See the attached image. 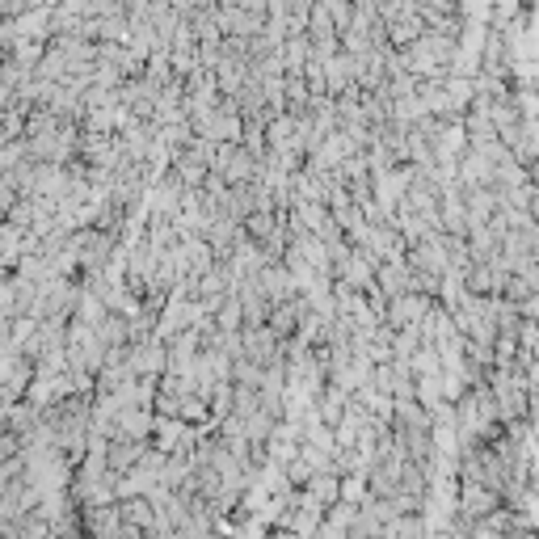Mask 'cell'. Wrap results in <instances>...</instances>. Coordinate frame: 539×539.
Returning <instances> with one entry per match:
<instances>
[{
	"label": "cell",
	"mask_w": 539,
	"mask_h": 539,
	"mask_svg": "<svg viewBox=\"0 0 539 539\" xmlns=\"http://www.w3.org/2000/svg\"><path fill=\"white\" fill-rule=\"evenodd\" d=\"M13 531H17V539H47V535H51V527H47V518H38L34 510H30V514L22 518V523H17V527H13Z\"/></svg>",
	"instance_id": "21"
},
{
	"label": "cell",
	"mask_w": 539,
	"mask_h": 539,
	"mask_svg": "<svg viewBox=\"0 0 539 539\" xmlns=\"http://www.w3.org/2000/svg\"><path fill=\"white\" fill-rule=\"evenodd\" d=\"M375 270H379V262H375L371 253L350 249L346 266L337 270V283H342L346 291H354V295H371V291H375Z\"/></svg>",
	"instance_id": "4"
},
{
	"label": "cell",
	"mask_w": 539,
	"mask_h": 539,
	"mask_svg": "<svg viewBox=\"0 0 539 539\" xmlns=\"http://www.w3.org/2000/svg\"><path fill=\"white\" fill-rule=\"evenodd\" d=\"M34 426H38V409H34V405L17 401V405H9V409H5V434H13V438H26Z\"/></svg>",
	"instance_id": "17"
},
{
	"label": "cell",
	"mask_w": 539,
	"mask_h": 539,
	"mask_svg": "<svg viewBox=\"0 0 539 539\" xmlns=\"http://www.w3.org/2000/svg\"><path fill=\"white\" fill-rule=\"evenodd\" d=\"M253 283H257V291L266 295V304L274 308V304H291V299L299 295V287H295V278L283 270V262H274V266H262L253 274Z\"/></svg>",
	"instance_id": "6"
},
{
	"label": "cell",
	"mask_w": 539,
	"mask_h": 539,
	"mask_svg": "<svg viewBox=\"0 0 539 539\" xmlns=\"http://www.w3.org/2000/svg\"><path fill=\"white\" fill-rule=\"evenodd\" d=\"M430 312V299H422V295H396V299H388L384 304V329L388 333H401V329H413L422 316Z\"/></svg>",
	"instance_id": "5"
},
{
	"label": "cell",
	"mask_w": 539,
	"mask_h": 539,
	"mask_svg": "<svg viewBox=\"0 0 539 539\" xmlns=\"http://www.w3.org/2000/svg\"><path fill=\"white\" fill-rule=\"evenodd\" d=\"M22 472H26V464H22V455H13V459H5V464H0V493H5L9 485H17V481H22Z\"/></svg>",
	"instance_id": "22"
},
{
	"label": "cell",
	"mask_w": 539,
	"mask_h": 539,
	"mask_svg": "<svg viewBox=\"0 0 539 539\" xmlns=\"http://www.w3.org/2000/svg\"><path fill=\"white\" fill-rule=\"evenodd\" d=\"M211 173L224 177V186H249V182H257V156H249L241 144H215Z\"/></svg>",
	"instance_id": "1"
},
{
	"label": "cell",
	"mask_w": 539,
	"mask_h": 539,
	"mask_svg": "<svg viewBox=\"0 0 539 539\" xmlns=\"http://www.w3.org/2000/svg\"><path fill=\"white\" fill-rule=\"evenodd\" d=\"M30 384H34V363L17 358V363L9 367V375H5V384H0V405H17L26 396Z\"/></svg>",
	"instance_id": "14"
},
{
	"label": "cell",
	"mask_w": 539,
	"mask_h": 539,
	"mask_svg": "<svg viewBox=\"0 0 539 539\" xmlns=\"http://www.w3.org/2000/svg\"><path fill=\"white\" fill-rule=\"evenodd\" d=\"M337 481H342V476H337V468H333V472H312L308 485H304V493H308L321 510H329V506H337Z\"/></svg>",
	"instance_id": "16"
},
{
	"label": "cell",
	"mask_w": 539,
	"mask_h": 539,
	"mask_svg": "<svg viewBox=\"0 0 539 539\" xmlns=\"http://www.w3.org/2000/svg\"><path fill=\"white\" fill-rule=\"evenodd\" d=\"M502 510V497H497L493 489H485V485H468V481H459V489H455V514L464 518L468 527H476V523H485L489 514H497Z\"/></svg>",
	"instance_id": "3"
},
{
	"label": "cell",
	"mask_w": 539,
	"mask_h": 539,
	"mask_svg": "<svg viewBox=\"0 0 539 539\" xmlns=\"http://www.w3.org/2000/svg\"><path fill=\"white\" fill-rule=\"evenodd\" d=\"M405 291H409V283H405V257L375 270V295L384 299V304H388V299H396V295H405Z\"/></svg>",
	"instance_id": "15"
},
{
	"label": "cell",
	"mask_w": 539,
	"mask_h": 539,
	"mask_svg": "<svg viewBox=\"0 0 539 539\" xmlns=\"http://www.w3.org/2000/svg\"><path fill=\"white\" fill-rule=\"evenodd\" d=\"M152 422H156V417H152V409H123V413H118L114 417V422H110V434H106V443H110V438H127V443H148V438H152Z\"/></svg>",
	"instance_id": "8"
},
{
	"label": "cell",
	"mask_w": 539,
	"mask_h": 539,
	"mask_svg": "<svg viewBox=\"0 0 539 539\" xmlns=\"http://www.w3.org/2000/svg\"><path fill=\"white\" fill-rule=\"evenodd\" d=\"M13 203H17V194L5 186V182H0V224H5V219H9V211H13Z\"/></svg>",
	"instance_id": "23"
},
{
	"label": "cell",
	"mask_w": 539,
	"mask_h": 539,
	"mask_svg": "<svg viewBox=\"0 0 539 539\" xmlns=\"http://www.w3.org/2000/svg\"><path fill=\"white\" fill-rule=\"evenodd\" d=\"M76 299H81V283H76V278H51V283L38 287L34 321H51V316H64V321H72Z\"/></svg>",
	"instance_id": "2"
},
{
	"label": "cell",
	"mask_w": 539,
	"mask_h": 539,
	"mask_svg": "<svg viewBox=\"0 0 539 539\" xmlns=\"http://www.w3.org/2000/svg\"><path fill=\"white\" fill-rule=\"evenodd\" d=\"M325 13H329V26H333V34L342 38V34L350 30V17H354V9L346 5V0H329V5H325Z\"/></svg>",
	"instance_id": "20"
},
{
	"label": "cell",
	"mask_w": 539,
	"mask_h": 539,
	"mask_svg": "<svg viewBox=\"0 0 539 539\" xmlns=\"http://www.w3.org/2000/svg\"><path fill=\"white\" fill-rule=\"evenodd\" d=\"M241 232H245L249 245H270L283 236V211H253L241 224Z\"/></svg>",
	"instance_id": "11"
},
{
	"label": "cell",
	"mask_w": 539,
	"mask_h": 539,
	"mask_svg": "<svg viewBox=\"0 0 539 539\" xmlns=\"http://www.w3.org/2000/svg\"><path fill=\"white\" fill-rule=\"evenodd\" d=\"M388 350H392V363H409V358L422 350V333H417V325L392 333V337H388Z\"/></svg>",
	"instance_id": "18"
},
{
	"label": "cell",
	"mask_w": 539,
	"mask_h": 539,
	"mask_svg": "<svg viewBox=\"0 0 539 539\" xmlns=\"http://www.w3.org/2000/svg\"><path fill=\"white\" fill-rule=\"evenodd\" d=\"M321 72H325V97H329V102H333V97H342V93L354 85V59H350L342 47H337L333 59H325Z\"/></svg>",
	"instance_id": "12"
},
{
	"label": "cell",
	"mask_w": 539,
	"mask_h": 539,
	"mask_svg": "<svg viewBox=\"0 0 539 539\" xmlns=\"http://www.w3.org/2000/svg\"><path fill=\"white\" fill-rule=\"evenodd\" d=\"M241 358H249L253 367H270V363H283V342L262 325L253 333H241Z\"/></svg>",
	"instance_id": "7"
},
{
	"label": "cell",
	"mask_w": 539,
	"mask_h": 539,
	"mask_svg": "<svg viewBox=\"0 0 539 539\" xmlns=\"http://www.w3.org/2000/svg\"><path fill=\"white\" fill-rule=\"evenodd\" d=\"M211 321H215V329H219V333H241V304H236V291H232V295H224V304L215 308Z\"/></svg>",
	"instance_id": "19"
},
{
	"label": "cell",
	"mask_w": 539,
	"mask_h": 539,
	"mask_svg": "<svg viewBox=\"0 0 539 539\" xmlns=\"http://www.w3.org/2000/svg\"><path fill=\"white\" fill-rule=\"evenodd\" d=\"M47 539H55V535H47Z\"/></svg>",
	"instance_id": "26"
},
{
	"label": "cell",
	"mask_w": 539,
	"mask_h": 539,
	"mask_svg": "<svg viewBox=\"0 0 539 539\" xmlns=\"http://www.w3.org/2000/svg\"><path fill=\"white\" fill-rule=\"evenodd\" d=\"M0 539H17V531H13V527H9V531H0Z\"/></svg>",
	"instance_id": "25"
},
{
	"label": "cell",
	"mask_w": 539,
	"mask_h": 539,
	"mask_svg": "<svg viewBox=\"0 0 539 539\" xmlns=\"http://www.w3.org/2000/svg\"><path fill=\"white\" fill-rule=\"evenodd\" d=\"M346 405H350V396H346L342 388H333V384H325V392H321V396H316V405H312V413H316V422H321V426L337 430V422H342V413H346Z\"/></svg>",
	"instance_id": "13"
},
{
	"label": "cell",
	"mask_w": 539,
	"mask_h": 539,
	"mask_svg": "<svg viewBox=\"0 0 539 539\" xmlns=\"http://www.w3.org/2000/svg\"><path fill=\"white\" fill-rule=\"evenodd\" d=\"M144 451H148V443H127V438H110L106 443V472H110V481L118 485L123 476L144 459Z\"/></svg>",
	"instance_id": "9"
},
{
	"label": "cell",
	"mask_w": 539,
	"mask_h": 539,
	"mask_svg": "<svg viewBox=\"0 0 539 539\" xmlns=\"http://www.w3.org/2000/svg\"><path fill=\"white\" fill-rule=\"evenodd\" d=\"M5 144H13V139H9V131H5V123H0V148H5Z\"/></svg>",
	"instance_id": "24"
},
{
	"label": "cell",
	"mask_w": 539,
	"mask_h": 539,
	"mask_svg": "<svg viewBox=\"0 0 539 539\" xmlns=\"http://www.w3.org/2000/svg\"><path fill=\"white\" fill-rule=\"evenodd\" d=\"M114 514H118V523L139 531V535H148L156 527V510L148 506V497H118L114 502Z\"/></svg>",
	"instance_id": "10"
}]
</instances>
